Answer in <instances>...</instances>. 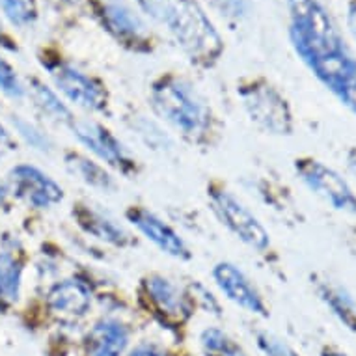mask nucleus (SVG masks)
Segmentation results:
<instances>
[{
    "label": "nucleus",
    "mask_w": 356,
    "mask_h": 356,
    "mask_svg": "<svg viewBox=\"0 0 356 356\" xmlns=\"http://www.w3.org/2000/svg\"><path fill=\"white\" fill-rule=\"evenodd\" d=\"M289 35L297 54L309 70L347 53L343 40L327 10L317 0H287Z\"/></svg>",
    "instance_id": "nucleus-1"
},
{
    "label": "nucleus",
    "mask_w": 356,
    "mask_h": 356,
    "mask_svg": "<svg viewBox=\"0 0 356 356\" xmlns=\"http://www.w3.org/2000/svg\"><path fill=\"white\" fill-rule=\"evenodd\" d=\"M163 23L193 60L207 64L220 56V35L196 0H166Z\"/></svg>",
    "instance_id": "nucleus-2"
},
{
    "label": "nucleus",
    "mask_w": 356,
    "mask_h": 356,
    "mask_svg": "<svg viewBox=\"0 0 356 356\" xmlns=\"http://www.w3.org/2000/svg\"><path fill=\"white\" fill-rule=\"evenodd\" d=\"M152 105L164 122H168L187 138H200L209 125V108L188 82L166 76L155 82Z\"/></svg>",
    "instance_id": "nucleus-3"
},
{
    "label": "nucleus",
    "mask_w": 356,
    "mask_h": 356,
    "mask_svg": "<svg viewBox=\"0 0 356 356\" xmlns=\"http://www.w3.org/2000/svg\"><path fill=\"white\" fill-rule=\"evenodd\" d=\"M243 105L257 127L270 135H291L293 114L286 97L265 82H256L241 92Z\"/></svg>",
    "instance_id": "nucleus-4"
},
{
    "label": "nucleus",
    "mask_w": 356,
    "mask_h": 356,
    "mask_svg": "<svg viewBox=\"0 0 356 356\" xmlns=\"http://www.w3.org/2000/svg\"><path fill=\"white\" fill-rule=\"evenodd\" d=\"M295 170L304 185L325 200L330 207L341 213L356 215V194L336 170L312 157L297 159Z\"/></svg>",
    "instance_id": "nucleus-5"
},
{
    "label": "nucleus",
    "mask_w": 356,
    "mask_h": 356,
    "mask_svg": "<svg viewBox=\"0 0 356 356\" xmlns=\"http://www.w3.org/2000/svg\"><path fill=\"white\" fill-rule=\"evenodd\" d=\"M211 205L222 224L245 245L257 252H263L270 245V237L267 229L263 228L261 222L257 220L254 213L245 207V204L235 198L232 193L224 188L211 191Z\"/></svg>",
    "instance_id": "nucleus-6"
},
{
    "label": "nucleus",
    "mask_w": 356,
    "mask_h": 356,
    "mask_svg": "<svg viewBox=\"0 0 356 356\" xmlns=\"http://www.w3.org/2000/svg\"><path fill=\"white\" fill-rule=\"evenodd\" d=\"M71 127L82 146L86 147L88 152L94 153L95 157L101 159L105 164L116 168L122 174H129L136 168V161L131 157V153L101 123L79 120V122H73Z\"/></svg>",
    "instance_id": "nucleus-7"
},
{
    "label": "nucleus",
    "mask_w": 356,
    "mask_h": 356,
    "mask_svg": "<svg viewBox=\"0 0 356 356\" xmlns=\"http://www.w3.org/2000/svg\"><path fill=\"white\" fill-rule=\"evenodd\" d=\"M142 293L152 309L166 321L185 323L193 314V302L174 282L163 275H149L142 282Z\"/></svg>",
    "instance_id": "nucleus-8"
},
{
    "label": "nucleus",
    "mask_w": 356,
    "mask_h": 356,
    "mask_svg": "<svg viewBox=\"0 0 356 356\" xmlns=\"http://www.w3.org/2000/svg\"><path fill=\"white\" fill-rule=\"evenodd\" d=\"M54 84L73 103L88 112H101L106 106V94L99 82L76 70L71 64H56L51 67Z\"/></svg>",
    "instance_id": "nucleus-9"
},
{
    "label": "nucleus",
    "mask_w": 356,
    "mask_h": 356,
    "mask_svg": "<svg viewBox=\"0 0 356 356\" xmlns=\"http://www.w3.org/2000/svg\"><path fill=\"white\" fill-rule=\"evenodd\" d=\"M213 278H215L218 289L232 302L241 306L246 312H250L254 316L267 317L269 312H267V306L263 302V297L237 265L229 261L218 263L213 269Z\"/></svg>",
    "instance_id": "nucleus-10"
},
{
    "label": "nucleus",
    "mask_w": 356,
    "mask_h": 356,
    "mask_svg": "<svg viewBox=\"0 0 356 356\" xmlns=\"http://www.w3.org/2000/svg\"><path fill=\"white\" fill-rule=\"evenodd\" d=\"M15 193L35 209H49L64 200V191L53 177L30 164H19L12 170Z\"/></svg>",
    "instance_id": "nucleus-11"
},
{
    "label": "nucleus",
    "mask_w": 356,
    "mask_h": 356,
    "mask_svg": "<svg viewBox=\"0 0 356 356\" xmlns=\"http://www.w3.org/2000/svg\"><path fill=\"white\" fill-rule=\"evenodd\" d=\"M127 218L147 241H152L153 245L157 246L161 252H164L166 256L175 257V259H188L191 257V250L185 245V241L155 213L136 205V207H131L127 211Z\"/></svg>",
    "instance_id": "nucleus-12"
},
{
    "label": "nucleus",
    "mask_w": 356,
    "mask_h": 356,
    "mask_svg": "<svg viewBox=\"0 0 356 356\" xmlns=\"http://www.w3.org/2000/svg\"><path fill=\"white\" fill-rule=\"evenodd\" d=\"M99 15L105 29L123 43H140L146 40V24L125 0H101Z\"/></svg>",
    "instance_id": "nucleus-13"
},
{
    "label": "nucleus",
    "mask_w": 356,
    "mask_h": 356,
    "mask_svg": "<svg viewBox=\"0 0 356 356\" xmlns=\"http://www.w3.org/2000/svg\"><path fill=\"white\" fill-rule=\"evenodd\" d=\"M49 308L64 319H79L86 316L92 306V293L90 287L81 280H64L49 291Z\"/></svg>",
    "instance_id": "nucleus-14"
},
{
    "label": "nucleus",
    "mask_w": 356,
    "mask_h": 356,
    "mask_svg": "<svg viewBox=\"0 0 356 356\" xmlns=\"http://www.w3.org/2000/svg\"><path fill=\"white\" fill-rule=\"evenodd\" d=\"M129 328L118 319H103L86 336L88 356H125L127 355Z\"/></svg>",
    "instance_id": "nucleus-15"
},
{
    "label": "nucleus",
    "mask_w": 356,
    "mask_h": 356,
    "mask_svg": "<svg viewBox=\"0 0 356 356\" xmlns=\"http://www.w3.org/2000/svg\"><path fill=\"white\" fill-rule=\"evenodd\" d=\"M76 218V224L81 226L86 234L94 235L95 239L108 243L114 246H127L131 243V235L118 224L114 218L103 213V211L95 209L92 205H76L73 211Z\"/></svg>",
    "instance_id": "nucleus-16"
},
{
    "label": "nucleus",
    "mask_w": 356,
    "mask_h": 356,
    "mask_svg": "<svg viewBox=\"0 0 356 356\" xmlns=\"http://www.w3.org/2000/svg\"><path fill=\"white\" fill-rule=\"evenodd\" d=\"M317 293L323 302L332 309L334 316L356 334V300L350 297V293L330 280L317 282Z\"/></svg>",
    "instance_id": "nucleus-17"
},
{
    "label": "nucleus",
    "mask_w": 356,
    "mask_h": 356,
    "mask_svg": "<svg viewBox=\"0 0 356 356\" xmlns=\"http://www.w3.org/2000/svg\"><path fill=\"white\" fill-rule=\"evenodd\" d=\"M65 163H67V168L71 170V174L86 183L88 187L97 188V191H103V193H111V191L116 188L114 177L99 163H95L92 159L73 153V155L65 159Z\"/></svg>",
    "instance_id": "nucleus-18"
},
{
    "label": "nucleus",
    "mask_w": 356,
    "mask_h": 356,
    "mask_svg": "<svg viewBox=\"0 0 356 356\" xmlns=\"http://www.w3.org/2000/svg\"><path fill=\"white\" fill-rule=\"evenodd\" d=\"M23 261L12 250L0 252V302L12 304L21 291Z\"/></svg>",
    "instance_id": "nucleus-19"
},
{
    "label": "nucleus",
    "mask_w": 356,
    "mask_h": 356,
    "mask_svg": "<svg viewBox=\"0 0 356 356\" xmlns=\"http://www.w3.org/2000/svg\"><path fill=\"white\" fill-rule=\"evenodd\" d=\"M200 345L205 356H246L243 347L234 338L215 327L205 328L200 334Z\"/></svg>",
    "instance_id": "nucleus-20"
},
{
    "label": "nucleus",
    "mask_w": 356,
    "mask_h": 356,
    "mask_svg": "<svg viewBox=\"0 0 356 356\" xmlns=\"http://www.w3.org/2000/svg\"><path fill=\"white\" fill-rule=\"evenodd\" d=\"M34 97L38 101V105L41 106V111L49 114L53 120H56L60 123H70V125H73L75 118H73L70 108L64 105V101L60 99L51 88L41 84V82H34Z\"/></svg>",
    "instance_id": "nucleus-21"
},
{
    "label": "nucleus",
    "mask_w": 356,
    "mask_h": 356,
    "mask_svg": "<svg viewBox=\"0 0 356 356\" xmlns=\"http://www.w3.org/2000/svg\"><path fill=\"white\" fill-rule=\"evenodd\" d=\"M0 10L15 26H29L38 17L35 0H0Z\"/></svg>",
    "instance_id": "nucleus-22"
},
{
    "label": "nucleus",
    "mask_w": 356,
    "mask_h": 356,
    "mask_svg": "<svg viewBox=\"0 0 356 356\" xmlns=\"http://www.w3.org/2000/svg\"><path fill=\"white\" fill-rule=\"evenodd\" d=\"M13 123H15L17 133L23 136L26 144H30V146L34 147V149H38V152H51L53 142H51V138H49L43 131H40V129L35 127L34 123L24 122L21 118H17Z\"/></svg>",
    "instance_id": "nucleus-23"
},
{
    "label": "nucleus",
    "mask_w": 356,
    "mask_h": 356,
    "mask_svg": "<svg viewBox=\"0 0 356 356\" xmlns=\"http://www.w3.org/2000/svg\"><path fill=\"white\" fill-rule=\"evenodd\" d=\"M0 90L6 95H10V97H13V99H19L24 94L23 84L19 82L13 67L2 58H0Z\"/></svg>",
    "instance_id": "nucleus-24"
},
{
    "label": "nucleus",
    "mask_w": 356,
    "mask_h": 356,
    "mask_svg": "<svg viewBox=\"0 0 356 356\" xmlns=\"http://www.w3.org/2000/svg\"><path fill=\"white\" fill-rule=\"evenodd\" d=\"M257 345L265 353V356H298L286 341H282L270 332L257 334Z\"/></svg>",
    "instance_id": "nucleus-25"
},
{
    "label": "nucleus",
    "mask_w": 356,
    "mask_h": 356,
    "mask_svg": "<svg viewBox=\"0 0 356 356\" xmlns=\"http://www.w3.org/2000/svg\"><path fill=\"white\" fill-rule=\"evenodd\" d=\"M136 131L138 135L144 138L147 146L155 147V149H166L170 146V138L164 135L163 131L155 125V123L147 122V120H142L138 125H136Z\"/></svg>",
    "instance_id": "nucleus-26"
},
{
    "label": "nucleus",
    "mask_w": 356,
    "mask_h": 356,
    "mask_svg": "<svg viewBox=\"0 0 356 356\" xmlns=\"http://www.w3.org/2000/svg\"><path fill=\"white\" fill-rule=\"evenodd\" d=\"M213 6L226 17L232 19H241L245 17L248 10H250V4L248 0H211Z\"/></svg>",
    "instance_id": "nucleus-27"
},
{
    "label": "nucleus",
    "mask_w": 356,
    "mask_h": 356,
    "mask_svg": "<svg viewBox=\"0 0 356 356\" xmlns=\"http://www.w3.org/2000/svg\"><path fill=\"white\" fill-rule=\"evenodd\" d=\"M140 6L146 10L153 19L163 21L164 17V8H166V0H138Z\"/></svg>",
    "instance_id": "nucleus-28"
},
{
    "label": "nucleus",
    "mask_w": 356,
    "mask_h": 356,
    "mask_svg": "<svg viewBox=\"0 0 356 356\" xmlns=\"http://www.w3.org/2000/svg\"><path fill=\"white\" fill-rule=\"evenodd\" d=\"M125 356H166V353H164L161 347H157V345L142 343L138 345V347H135V349Z\"/></svg>",
    "instance_id": "nucleus-29"
},
{
    "label": "nucleus",
    "mask_w": 356,
    "mask_h": 356,
    "mask_svg": "<svg viewBox=\"0 0 356 356\" xmlns=\"http://www.w3.org/2000/svg\"><path fill=\"white\" fill-rule=\"evenodd\" d=\"M347 26H349V32L356 40V2H353L349 10H347Z\"/></svg>",
    "instance_id": "nucleus-30"
},
{
    "label": "nucleus",
    "mask_w": 356,
    "mask_h": 356,
    "mask_svg": "<svg viewBox=\"0 0 356 356\" xmlns=\"http://www.w3.org/2000/svg\"><path fill=\"white\" fill-rule=\"evenodd\" d=\"M347 161H349V168L350 172L356 175V149H353V152L349 153V157H347Z\"/></svg>",
    "instance_id": "nucleus-31"
},
{
    "label": "nucleus",
    "mask_w": 356,
    "mask_h": 356,
    "mask_svg": "<svg viewBox=\"0 0 356 356\" xmlns=\"http://www.w3.org/2000/svg\"><path fill=\"white\" fill-rule=\"evenodd\" d=\"M321 356H347L345 353H341V350L338 349H325L321 353Z\"/></svg>",
    "instance_id": "nucleus-32"
},
{
    "label": "nucleus",
    "mask_w": 356,
    "mask_h": 356,
    "mask_svg": "<svg viewBox=\"0 0 356 356\" xmlns=\"http://www.w3.org/2000/svg\"><path fill=\"white\" fill-rule=\"evenodd\" d=\"M0 142H10V133H8L2 123H0Z\"/></svg>",
    "instance_id": "nucleus-33"
},
{
    "label": "nucleus",
    "mask_w": 356,
    "mask_h": 356,
    "mask_svg": "<svg viewBox=\"0 0 356 356\" xmlns=\"http://www.w3.org/2000/svg\"><path fill=\"white\" fill-rule=\"evenodd\" d=\"M6 196H8V188H6V185H4V183L0 181V204H2V202H4V200H6Z\"/></svg>",
    "instance_id": "nucleus-34"
},
{
    "label": "nucleus",
    "mask_w": 356,
    "mask_h": 356,
    "mask_svg": "<svg viewBox=\"0 0 356 356\" xmlns=\"http://www.w3.org/2000/svg\"><path fill=\"white\" fill-rule=\"evenodd\" d=\"M0 29H2V26H0Z\"/></svg>",
    "instance_id": "nucleus-35"
}]
</instances>
